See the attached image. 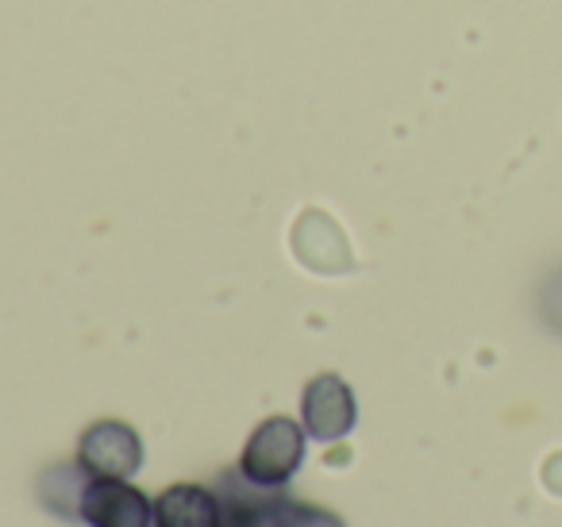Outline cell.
Instances as JSON below:
<instances>
[{"mask_svg":"<svg viewBox=\"0 0 562 527\" xmlns=\"http://www.w3.org/2000/svg\"><path fill=\"white\" fill-rule=\"evenodd\" d=\"M305 424L290 416H266L255 431L247 435L239 455V473L262 489H281L297 478L305 466Z\"/></svg>","mask_w":562,"mask_h":527,"instance_id":"6da1fadb","label":"cell"},{"mask_svg":"<svg viewBox=\"0 0 562 527\" xmlns=\"http://www.w3.org/2000/svg\"><path fill=\"white\" fill-rule=\"evenodd\" d=\"M270 527H347V524H344V516L321 508V504L278 501L270 508Z\"/></svg>","mask_w":562,"mask_h":527,"instance_id":"8992f818","label":"cell"},{"mask_svg":"<svg viewBox=\"0 0 562 527\" xmlns=\"http://www.w3.org/2000/svg\"><path fill=\"white\" fill-rule=\"evenodd\" d=\"M78 466L86 478H132L143 466V439L124 419H97L78 439Z\"/></svg>","mask_w":562,"mask_h":527,"instance_id":"7a4b0ae2","label":"cell"},{"mask_svg":"<svg viewBox=\"0 0 562 527\" xmlns=\"http://www.w3.org/2000/svg\"><path fill=\"white\" fill-rule=\"evenodd\" d=\"M355 419H359V404H355L351 385L339 373H316L305 385V393H301V424H305V431L321 442H336L351 431Z\"/></svg>","mask_w":562,"mask_h":527,"instance_id":"277c9868","label":"cell"},{"mask_svg":"<svg viewBox=\"0 0 562 527\" xmlns=\"http://www.w3.org/2000/svg\"><path fill=\"white\" fill-rule=\"evenodd\" d=\"M220 527H270V516H255V512H224Z\"/></svg>","mask_w":562,"mask_h":527,"instance_id":"52a82bcc","label":"cell"},{"mask_svg":"<svg viewBox=\"0 0 562 527\" xmlns=\"http://www.w3.org/2000/svg\"><path fill=\"white\" fill-rule=\"evenodd\" d=\"M78 519L89 527H150L155 501L127 478H89L78 501Z\"/></svg>","mask_w":562,"mask_h":527,"instance_id":"3957f363","label":"cell"},{"mask_svg":"<svg viewBox=\"0 0 562 527\" xmlns=\"http://www.w3.org/2000/svg\"><path fill=\"white\" fill-rule=\"evenodd\" d=\"M224 524V501L216 489L178 481L155 496V527H220Z\"/></svg>","mask_w":562,"mask_h":527,"instance_id":"5b68a950","label":"cell"}]
</instances>
